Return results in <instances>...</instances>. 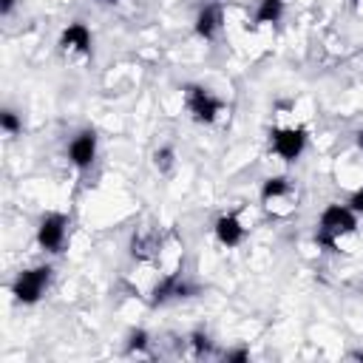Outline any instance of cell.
<instances>
[{
	"label": "cell",
	"instance_id": "cell-1",
	"mask_svg": "<svg viewBox=\"0 0 363 363\" xmlns=\"http://www.w3.org/2000/svg\"><path fill=\"white\" fill-rule=\"evenodd\" d=\"M357 213H352L349 204H329L323 213H320V221H318V244L323 247H332V250H340L343 247V238L346 235H354V227H357Z\"/></svg>",
	"mask_w": 363,
	"mask_h": 363
},
{
	"label": "cell",
	"instance_id": "cell-2",
	"mask_svg": "<svg viewBox=\"0 0 363 363\" xmlns=\"http://www.w3.org/2000/svg\"><path fill=\"white\" fill-rule=\"evenodd\" d=\"M48 281H51V267L40 264V267L23 269V272L14 278L11 292H14V298L23 301V303H34V301H40V295L45 292Z\"/></svg>",
	"mask_w": 363,
	"mask_h": 363
},
{
	"label": "cell",
	"instance_id": "cell-3",
	"mask_svg": "<svg viewBox=\"0 0 363 363\" xmlns=\"http://www.w3.org/2000/svg\"><path fill=\"white\" fill-rule=\"evenodd\" d=\"M261 201L272 216H286L295 207V193L286 176H272L261 187Z\"/></svg>",
	"mask_w": 363,
	"mask_h": 363
},
{
	"label": "cell",
	"instance_id": "cell-4",
	"mask_svg": "<svg viewBox=\"0 0 363 363\" xmlns=\"http://www.w3.org/2000/svg\"><path fill=\"white\" fill-rule=\"evenodd\" d=\"M184 105H187L190 116L196 122H204V125H210L221 113V102L210 91H204L201 85H184Z\"/></svg>",
	"mask_w": 363,
	"mask_h": 363
},
{
	"label": "cell",
	"instance_id": "cell-5",
	"mask_svg": "<svg viewBox=\"0 0 363 363\" xmlns=\"http://www.w3.org/2000/svg\"><path fill=\"white\" fill-rule=\"evenodd\" d=\"M303 145H306V130L303 128H275L272 130V150L284 159V162H295L301 153H303Z\"/></svg>",
	"mask_w": 363,
	"mask_h": 363
},
{
	"label": "cell",
	"instance_id": "cell-6",
	"mask_svg": "<svg viewBox=\"0 0 363 363\" xmlns=\"http://www.w3.org/2000/svg\"><path fill=\"white\" fill-rule=\"evenodd\" d=\"M65 227H68V218L62 213H48L43 216L40 227H37V244L45 250V252H60L62 244H65Z\"/></svg>",
	"mask_w": 363,
	"mask_h": 363
},
{
	"label": "cell",
	"instance_id": "cell-7",
	"mask_svg": "<svg viewBox=\"0 0 363 363\" xmlns=\"http://www.w3.org/2000/svg\"><path fill=\"white\" fill-rule=\"evenodd\" d=\"M60 51L68 57H88L91 54V31L85 23H68V28L60 34Z\"/></svg>",
	"mask_w": 363,
	"mask_h": 363
},
{
	"label": "cell",
	"instance_id": "cell-8",
	"mask_svg": "<svg viewBox=\"0 0 363 363\" xmlns=\"http://www.w3.org/2000/svg\"><path fill=\"white\" fill-rule=\"evenodd\" d=\"M68 159H71V164L79 167V170L91 167V162L96 159V133L88 130V128L79 130V133L71 139V145H68Z\"/></svg>",
	"mask_w": 363,
	"mask_h": 363
},
{
	"label": "cell",
	"instance_id": "cell-9",
	"mask_svg": "<svg viewBox=\"0 0 363 363\" xmlns=\"http://www.w3.org/2000/svg\"><path fill=\"white\" fill-rule=\"evenodd\" d=\"M216 238L224 244V247H238L241 241H244V224L238 221V216H233V213H227V216H218L216 218Z\"/></svg>",
	"mask_w": 363,
	"mask_h": 363
},
{
	"label": "cell",
	"instance_id": "cell-10",
	"mask_svg": "<svg viewBox=\"0 0 363 363\" xmlns=\"http://www.w3.org/2000/svg\"><path fill=\"white\" fill-rule=\"evenodd\" d=\"M221 23H224L221 6L210 3V6H204V9L199 11V17H196V34H199V37H204V40H213V37H216V31L221 28Z\"/></svg>",
	"mask_w": 363,
	"mask_h": 363
},
{
	"label": "cell",
	"instance_id": "cell-11",
	"mask_svg": "<svg viewBox=\"0 0 363 363\" xmlns=\"http://www.w3.org/2000/svg\"><path fill=\"white\" fill-rule=\"evenodd\" d=\"M284 3L286 0H261L258 3V11H255V23L264 26V23H275L284 11Z\"/></svg>",
	"mask_w": 363,
	"mask_h": 363
},
{
	"label": "cell",
	"instance_id": "cell-12",
	"mask_svg": "<svg viewBox=\"0 0 363 363\" xmlns=\"http://www.w3.org/2000/svg\"><path fill=\"white\" fill-rule=\"evenodd\" d=\"M0 128H3L6 136H17V133L23 130V122H20V116H17L11 108H6V111L0 113Z\"/></svg>",
	"mask_w": 363,
	"mask_h": 363
},
{
	"label": "cell",
	"instance_id": "cell-13",
	"mask_svg": "<svg viewBox=\"0 0 363 363\" xmlns=\"http://www.w3.org/2000/svg\"><path fill=\"white\" fill-rule=\"evenodd\" d=\"M173 156H176L173 147H167V145L159 147V150L153 153V164H156V170H159V173H167V170L173 167Z\"/></svg>",
	"mask_w": 363,
	"mask_h": 363
},
{
	"label": "cell",
	"instance_id": "cell-14",
	"mask_svg": "<svg viewBox=\"0 0 363 363\" xmlns=\"http://www.w3.org/2000/svg\"><path fill=\"white\" fill-rule=\"evenodd\" d=\"M147 346V332L145 329H133L128 337V354H142Z\"/></svg>",
	"mask_w": 363,
	"mask_h": 363
},
{
	"label": "cell",
	"instance_id": "cell-15",
	"mask_svg": "<svg viewBox=\"0 0 363 363\" xmlns=\"http://www.w3.org/2000/svg\"><path fill=\"white\" fill-rule=\"evenodd\" d=\"M190 346H193L196 354H207V352H210V337H207L204 332H193V335H190Z\"/></svg>",
	"mask_w": 363,
	"mask_h": 363
},
{
	"label": "cell",
	"instance_id": "cell-16",
	"mask_svg": "<svg viewBox=\"0 0 363 363\" xmlns=\"http://www.w3.org/2000/svg\"><path fill=\"white\" fill-rule=\"evenodd\" d=\"M349 207H352V213H363V187H357L352 196H349V201H346Z\"/></svg>",
	"mask_w": 363,
	"mask_h": 363
},
{
	"label": "cell",
	"instance_id": "cell-17",
	"mask_svg": "<svg viewBox=\"0 0 363 363\" xmlns=\"http://www.w3.org/2000/svg\"><path fill=\"white\" fill-rule=\"evenodd\" d=\"M224 357H227V360H247V357H250V354H247V352H244V349H238V352H227V354H224Z\"/></svg>",
	"mask_w": 363,
	"mask_h": 363
},
{
	"label": "cell",
	"instance_id": "cell-18",
	"mask_svg": "<svg viewBox=\"0 0 363 363\" xmlns=\"http://www.w3.org/2000/svg\"><path fill=\"white\" fill-rule=\"evenodd\" d=\"M14 3H17V0H0V11H3V14H11Z\"/></svg>",
	"mask_w": 363,
	"mask_h": 363
},
{
	"label": "cell",
	"instance_id": "cell-19",
	"mask_svg": "<svg viewBox=\"0 0 363 363\" xmlns=\"http://www.w3.org/2000/svg\"><path fill=\"white\" fill-rule=\"evenodd\" d=\"M354 142H357V147H360V150H363V128H360V130H357V133H354Z\"/></svg>",
	"mask_w": 363,
	"mask_h": 363
},
{
	"label": "cell",
	"instance_id": "cell-20",
	"mask_svg": "<svg viewBox=\"0 0 363 363\" xmlns=\"http://www.w3.org/2000/svg\"><path fill=\"white\" fill-rule=\"evenodd\" d=\"M108 3H116V0H108Z\"/></svg>",
	"mask_w": 363,
	"mask_h": 363
},
{
	"label": "cell",
	"instance_id": "cell-21",
	"mask_svg": "<svg viewBox=\"0 0 363 363\" xmlns=\"http://www.w3.org/2000/svg\"><path fill=\"white\" fill-rule=\"evenodd\" d=\"M357 3H363V0H357Z\"/></svg>",
	"mask_w": 363,
	"mask_h": 363
}]
</instances>
